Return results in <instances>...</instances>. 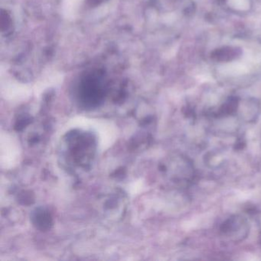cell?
I'll list each match as a JSON object with an SVG mask.
<instances>
[{
    "label": "cell",
    "instance_id": "2",
    "mask_svg": "<svg viewBox=\"0 0 261 261\" xmlns=\"http://www.w3.org/2000/svg\"><path fill=\"white\" fill-rule=\"evenodd\" d=\"M80 0H66L65 2H67L66 5H65V9L67 10L65 11V14H68V16H70L71 13V10H72V5H73V11L74 14H75V9L77 6Z\"/></svg>",
    "mask_w": 261,
    "mask_h": 261
},
{
    "label": "cell",
    "instance_id": "3",
    "mask_svg": "<svg viewBox=\"0 0 261 261\" xmlns=\"http://www.w3.org/2000/svg\"><path fill=\"white\" fill-rule=\"evenodd\" d=\"M231 49H228V51H226L225 52V55H229V53L232 52H234L235 50H232V52H230ZM224 50L220 51L219 52H218V55L217 54V58H220V59H223V58H224ZM225 59H229V58H228V56H225Z\"/></svg>",
    "mask_w": 261,
    "mask_h": 261
},
{
    "label": "cell",
    "instance_id": "1",
    "mask_svg": "<svg viewBox=\"0 0 261 261\" xmlns=\"http://www.w3.org/2000/svg\"><path fill=\"white\" fill-rule=\"evenodd\" d=\"M249 223L240 214L231 216L222 223L220 228L221 237L228 241L240 243L249 235Z\"/></svg>",
    "mask_w": 261,
    "mask_h": 261
}]
</instances>
